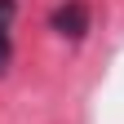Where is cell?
Here are the masks:
<instances>
[{
  "mask_svg": "<svg viewBox=\"0 0 124 124\" xmlns=\"http://www.w3.org/2000/svg\"><path fill=\"white\" fill-rule=\"evenodd\" d=\"M9 27H13V0H0V71L9 62Z\"/></svg>",
  "mask_w": 124,
  "mask_h": 124,
  "instance_id": "obj_2",
  "label": "cell"
},
{
  "mask_svg": "<svg viewBox=\"0 0 124 124\" xmlns=\"http://www.w3.org/2000/svg\"><path fill=\"white\" fill-rule=\"evenodd\" d=\"M84 5H80V0H71V5H62L58 13H53V27L62 31V36H84Z\"/></svg>",
  "mask_w": 124,
  "mask_h": 124,
  "instance_id": "obj_1",
  "label": "cell"
}]
</instances>
